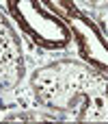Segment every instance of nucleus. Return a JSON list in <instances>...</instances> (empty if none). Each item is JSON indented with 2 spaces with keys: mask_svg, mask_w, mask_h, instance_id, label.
I'll return each mask as SVG.
<instances>
[{
  "mask_svg": "<svg viewBox=\"0 0 108 124\" xmlns=\"http://www.w3.org/2000/svg\"><path fill=\"white\" fill-rule=\"evenodd\" d=\"M30 87L35 100L50 111L80 122L108 120V78L97 68L69 59L54 61L32 74Z\"/></svg>",
  "mask_w": 108,
  "mask_h": 124,
  "instance_id": "obj_1",
  "label": "nucleus"
},
{
  "mask_svg": "<svg viewBox=\"0 0 108 124\" xmlns=\"http://www.w3.org/2000/svg\"><path fill=\"white\" fill-rule=\"evenodd\" d=\"M52 13H56L61 20H67L71 13H76V7L71 0H41Z\"/></svg>",
  "mask_w": 108,
  "mask_h": 124,
  "instance_id": "obj_5",
  "label": "nucleus"
},
{
  "mask_svg": "<svg viewBox=\"0 0 108 124\" xmlns=\"http://www.w3.org/2000/svg\"><path fill=\"white\" fill-rule=\"evenodd\" d=\"M24 76L22 46L11 24L0 13V89H13Z\"/></svg>",
  "mask_w": 108,
  "mask_h": 124,
  "instance_id": "obj_4",
  "label": "nucleus"
},
{
  "mask_svg": "<svg viewBox=\"0 0 108 124\" xmlns=\"http://www.w3.org/2000/svg\"><path fill=\"white\" fill-rule=\"evenodd\" d=\"M9 122H26V120H52V116H43V113H35V111H26V113H13V116H9L6 118Z\"/></svg>",
  "mask_w": 108,
  "mask_h": 124,
  "instance_id": "obj_6",
  "label": "nucleus"
},
{
  "mask_svg": "<svg viewBox=\"0 0 108 124\" xmlns=\"http://www.w3.org/2000/svg\"><path fill=\"white\" fill-rule=\"evenodd\" d=\"M84 7H89V9H95V11H104L108 9V0H80Z\"/></svg>",
  "mask_w": 108,
  "mask_h": 124,
  "instance_id": "obj_7",
  "label": "nucleus"
},
{
  "mask_svg": "<svg viewBox=\"0 0 108 124\" xmlns=\"http://www.w3.org/2000/svg\"><path fill=\"white\" fill-rule=\"evenodd\" d=\"M6 9L11 17L19 24V28L35 44L50 50L65 48L69 44V26L56 13H52L41 0H6Z\"/></svg>",
  "mask_w": 108,
  "mask_h": 124,
  "instance_id": "obj_2",
  "label": "nucleus"
},
{
  "mask_svg": "<svg viewBox=\"0 0 108 124\" xmlns=\"http://www.w3.org/2000/svg\"><path fill=\"white\" fill-rule=\"evenodd\" d=\"M71 35L78 44V50L82 54V59L87 63H91L93 68L108 72V41L102 37V33L97 31V26L82 13H71L67 17Z\"/></svg>",
  "mask_w": 108,
  "mask_h": 124,
  "instance_id": "obj_3",
  "label": "nucleus"
}]
</instances>
